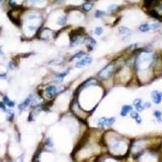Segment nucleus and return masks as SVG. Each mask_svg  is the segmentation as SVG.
I'll use <instances>...</instances> for the list:
<instances>
[{"label":"nucleus","instance_id":"obj_27","mask_svg":"<svg viewBox=\"0 0 162 162\" xmlns=\"http://www.w3.org/2000/svg\"><path fill=\"white\" fill-rule=\"evenodd\" d=\"M45 145L47 147H49V148H53L54 143H53V141H52V140L50 138H48L47 140H46V141H45Z\"/></svg>","mask_w":162,"mask_h":162},{"label":"nucleus","instance_id":"obj_22","mask_svg":"<svg viewBox=\"0 0 162 162\" xmlns=\"http://www.w3.org/2000/svg\"><path fill=\"white\" fill-rule=\"evenodd\" d=\"M118 8V6L117 4H112L110 5V7H107V11H108L109 12H113V11H116Z\"/></svg>","mask_w":162,"mask_h":162},{"label":"nucleus","instance_id":"obj_7","mask_svg":"<svg viewBox=\"0 0 162 162\" xmlns=\"http://www.w3.org/2000/svg\"><path fill=\"white\" fill-rule=\"evenodd\" d=\"M132 111V106H129V105H126V106H123L122 107L121 112H120V114L122 117H125L126 115L128 114L129 113Z\"/></svg>","mask_w":162,"mask_h":162},{"label":"nucleus","instance_id":"obj_23","mask_svg":"<svg viewBox=\"0 0 162 162\" xmlns=\"http://www.w3.org/2000/svg\"><path fill=\"white\" fill-rule=\"evenodd\" d=\"M104 16H105V12L101 11V10H98V11H96V13H95V16H96L97 18H102Z\"/></svg>","mask_w":162,"mask_h":162},{"label":"nucleus","instance_id":"obj_31","mask_svg":"<svg viewBox=\"0 0 162 162\" xmlns=\"http://www.w3.org/2000/svg\"><path fill=\"white\" fill-rule=\"evenodd\" d=\"M2 1H3V0H0V6H1V5H2Z\"/></svg>","mask_w":162,"mask_h":162},{"label":"nucleus","instance_id":"obj_21","mask_svg":"<svg viewBox=\"0 0 162 162\" xmlns=\"http://www.w3.org/2000/svg\"><path fill=\"white\" fill-rule=\"evenodd\" d=\"M84 54H85V53H84L83 51L78 52V53H76V54H75L74 56L72 57L71 60H73V59H81V58H82Z\"/></svg>","mask_w":162,"mask_h":162},{"label":"nucleus","instance_id":"obj_29","mask_svg":"<svg viewBox=\"0 0 162 162\" xmlns=\"http://www.w3.org/2000/svg\"><path fill=\"white\" fill-rule=\"evenodd\" d=\"M9 5L11 6V7H17V4H16V3L15 2H13L12 0H10V1H9Z\"/></svg>","mask_w":162,"mask_h":162},{"label":"nucleus","instance_id":"obj_5","mask_svg":"<svg viewBox=\"0 0 162 162\" xmlns=\"http://www.w3.org/2000/svg\"><path fill=\"white\" fill-rule=\"evenodd\" d=\"M45 91L46 95H47V97H49V98H52V97H54L55 94H56L57 88L54 85H50L45 88Z\"/></svg>","mask_w":162,"mask_h":162},{"label":"nucleus","instance_id":"obj_8","mask_svg":"<svg viewBox=\"0 0 162 162\" xmlns=\"http://www.w3.org/2000/svg\"><path fill=\"white\" fill-rule=\"evenodd\" d=\"M134 106L138 112H142L144 110V106L143 105V101L141 99H136L134 101Z\"/></svg>","mask_w":162,"mask_h":162},{"label":"nucleus","instance_id":"obj_19","mask_svg":"<svg viewBox=\"0 0 162 162\" xmlns=\"http://www.w3.org/2000/svg\"><path fill=\"white\" fill-rule=\"evenodd\" d=\"M106 119H107V118H105V117L101 118L98 120V122H97V126H99L100 128H102V127H104V126H106Z\"/></svg>","mask_w":162,"mask_h":162},{"label":"nucleus","instance_id":"obj_2","mask_svg":"<svg viewBox=\"0 0 162 162\" xmlns=\"http://www.w3.org/2000/svg\"><path fill=\"white\" fill-rule=\"evenodd\" d=\"M83 36L81 35L79 33H76L75 35H71V42L70 45L71 47H75L77 45H80L81 43L83 42Z\"/></svg>","mask_w":162,"mask_h":162},{"label":"nucleus","instance_id":"obj_4","mask_svg":"<svg viewBox=\"0 0 162 162\" xmlns=\"http://www.w3.org/2000/svg\"><path fill=\"white\" fill-rule=\"evenodd\" d=\"M152 100L155 104H160L162 101V93L159 91L152 92Z\"/></svg>","mask_w":162,"mask_h":162},{"label":"nucleus","instance_id":"obj_26","mask_svg":"<svg viewBox=\"0 0 162 162\" xmlns=\"http://www.w3.org/2000/svg\"><path fill=\"white\" fill-rule=\"evenodd\" d=\"M153 115H154V116H155V117L156 118H157L158 121L161 122V118H161V115H162L161 112L156 110V111H155V112H154Z\"/></svg>","mask_w":162,"mask_h":162},{"label":"nucleus","instance_id":"obj_1","mask_svg":"<svg viewBox=\"0 0 162 162\" xmlns=\"http://www.w3.org/2000/svg\"><path fill=\"white\" fill-rule=\"evenodd\" d=\"M114 66L113 65V64H109L106 67H105L102 70L100 71V72L98 73V76L101 79H107L110 76L113 72H114Z\"/></svg>","mask_w":162,"mask_h":162},{"label":"nucleus","instance_id":"obj_20","mask_svg":"<svg viewBox=\"0 0 162 162\" xmlns=\"http://www.w3.org/2000/svg\"><path fill=\"white\" fill-rule=\"evenodd\" d=\"M115 122V118H107L106 119V126H111Z\"/></svg>","mask_w":162,"mask_h":162},{"label":"nucleus","instance_id":"obj_6","mask_svg":"<svg viewBox=\"0 0 162 162\" xmlns=\"http://www.w3.org/2000/svg\"><path fill=\"white\" fill-rule=\"evenodd\" d=\"M110 149L113 152H119L121 150L122 148V143L120 140H115V141L112 142V144L110 146Z\"/></svg>","mask_w":162,"mask_h":162},{"label":"nucleus","instance_id":"obj_10","mask_svg":"<svg viewBox=\"0 0 162 162\" xmlns=\"http://www.w3.org/2000/svg\"><path fill=\"white\" fill-rule=\"evenodd\" d=\"M96 44H97L96 40H94V39L92 38V37H89V38L88 39V40H87V42H86L87 48H88V50H93V48H94V46L96 45Z\"/></svg>","mask_w":162,"mask_h":162},{"label":"nucleus","instance_id":"obj_24","mask_svg":"<svg viewBox=\"0 0 162 162\" xmlns=\"http://www.w3.org/2000/svg\"><path fill=\"white\" fill-rule=\"evenodd\" d=\"M68 73H69V70L66 71H64L63 73H60V74H58L56 75V77H57V78H59V79H63V78H64V77L68 75Z\"/></svg>","mask_w":162,"mask_h":162},{"label":"nucleus","instance_id":"obj_17","mask_svg":"<svg viewBox=\"0 0 162 162\" xmlns=\"http://www.w3.org/2000/svg\"><path fill=\"white\" fill-rule=\"evenodd\" d=\"M119 33L122 35H128V34L131 33V31L127 28L122 26V27L119 28Z\"/></svg>","mask_w":162,"mask_h":162},{"label":"nucleus","instance_id":"obj_25","mask_svg":"<svg viewBox=\"0 0 162 162\" xmlns=\"http://www.w3.org/2000/svg\"><path fill=\"white\" fill-rule=\"evenodd\" d=\"M95 34L97 35V36H100L101 34L103 33V29L101 27H97L95 29Z\"/></svg>","mask_w":162,"mask_h":162},{"label":"nucleus","instance_id":"obj_28","mask_svg":"<svg viewBox=\"0 0 162 162\" xmlns=\"http://www.w3.org/2000/svg\"><path fill=\"white\" fill-rule=\"evenodd\" d=\"M14 117V112L13 111L11 110H8L7 111V119L9 120V121H11L12 118H13Z\"/></svg>","mask_w":162,"mask_h":162},{"label":"nucleus","instance_id":"obj_14","mask_svg":"<svg viewBox=\"0 0 162 162\" xmlns=\"http://www.w3.org/2000/svg\"><path fill=\"white\" fill-rule=\"evenodd\" d=\"M67 21H68V18L66 16H61L57 21V24L61 26H64L67 25Z\"/></svg>","mask_w":162,"mask_h":162},{"label":"nucleus","instance_id":"obj_30","mask_svg":"<svg viewBox=\"0 0 162 162\" xmlns=\"http://www.w3.org/2000/svg\"><path fill=\"white\" fill-rule=\"evenodd\" d=\"M0 109L2 110H5V105L2 102H0Z\"/></svg>","mask_w":162,"mask_h":162},{"label":"nucleus","instance_id":"obj_13","mask_svg":"<svg viewBox=\"0 0 162 162\" xmlns=\"http://www.w3.org/2000/svg\"><path fill=\"white\" fill-rule=\"evenodd\" d=\"M131 117L132 118H134L138 124H140L142 122L141 117H140V114H139L137 112H131Z\"/></svg>","mask_w":162,"mask_h":162},{"label":"nucleus","instance_id":"obj_11","mask_svg":"<svg viewBox=\"0 0 162 162\" xmlns=\"http://www.w3.org/2000/svg\"><path fill=\"white\" fill-rule=\"evenodd\" d=\"M139 29H140V31L143 32V33H146V32L150 31L152 29V25H148V24H144V25H140Z\"/></svg>","mask_w":162,"mask_h":162},{"label":"nucleus","instance_id":"obj_16","mask_svg":"<svg viewBox=\"0 0 162 162\" xmlns=\"http://www.w3.org/2000/svg\"><path fill=\"white\" fill-rule=\"evenodd\" d=\"M157 3V0H144V5L146 6L148 8H150L152 6Z\"/></svg>","mask_w":162,"mask_h":162},{"label":"nucleus","instance_id":"obj_9","mask_svg":"<svg viewBox=\"0 0 162 162\" xmlns=\"http://www.w3.org/2000/svg\"><path fill=\"white\" fill-rule=\"evenodd\" d=\"M32 99H33L32 96H29L28 98H26V100L24 101V102H23L22 104H20V106H19V109L21 110H25V109L27 108L28 106H29L30 103L32 102Z\"/></svg>","mask_w":162,"mask_h":162},{"label":"nucleus","instance_id":"obj_18","mask_svg":"<svg viewBox=\"0 0 162 162\" xmlns=\"http://www.w3.org/2000/svg\"><path fill=\"white\" fill-rule=\"evenodd\" d=\"M3 102H4L7 106H8V107H10V108H12V107H14V106H15V103H14L12 101H11L7 97H3Z\"/></svg>","mask_w":162,"mask_h":162},{"label":"nucleus","instance_id":"obj_15","mask_svg":"<svg viewBox=\"0 0 162 162\" xmlns=\"http://www.w3.org/2000/svg\"><path fill=\"white\" fill-rule=\"evenodd\" d=\"M149 14L151 15V16H152L153 18L156 19V20H162V16L158 13V11H156V10H151L150 12H149Z\"/></svg>","mask_w":162,"mask_h":162},{"label":"nucleus","instance_id":"obj_3","mask_svg":"<svg viewBox=\"0 0 162 162\" xmlns=\"http://www.w3.org/2000/svg\"><path fill=\"white\" fill-rule=\"evenodd\" d=\"M92 62V59L90 56L85 57V58H83V59H82L81 60H79V62L75 64V67H76L77 68H83V67H85V66L91 64Z\"/></svg>","mask_w":162,"mask_h":162},{"label":"nucleus","instance_id":"obj_12","mask_svg":"<svg viewBox=\"0 0 162 162\" xmlns=\"http://www.w3.org/2000/svg\"><path fill=\"white\" fill-rule=\"evenodd\" d=\"M92 7H93V2H87L83 3L82 6V8L84 11H90Z\"/></svg>","mask_w":162,"mask_h":162}]
</instances>
